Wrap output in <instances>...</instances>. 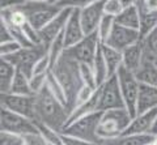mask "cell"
I'll return each mask as SVG.
<instances>
[{"label": "cell", "mask_w": 157, "mask_h": 145, "mask_svg": "<svg viewBox=\"0 0 157 145\" xmlns=\"http://www.w3.org/2000/svg\"><path fill=\"white\" fill-rule=\"evenodd\" d=\"M2 107L17 113L24 117L37 120L36 115V95H18V94H2Z\"/></svg>", "instance_id": "30bf717a"}, {"label": "cell", "mask_w": 157, "mask_h": 145, "mask_svg": "<svg viewBox=\"0 0 157 145\" xmlns=\"http://www.w3.org/2000/svg\"><path fill=\"white\" fill-rule=\"evenodd\" d=\"M62 143L63 145H98L94 143L86 141L84 139L76 137V136H71V135H66L62 132Z\"/></svg>", "instance_id": "60d3db41"}, {"label": "cell", "mask_w": 157, "mask_h": 145, "mask_svg": "<svg viewBox=\"0 0 157 145\" xmlns=\"http://www.w3.org/2000/svg\"><path fill=\"white\" fill-rule=\"evenodd\" d=\"M131 120L132 117L126 107L104 111V115H102V119L97 129V135L101 140V144L106 140L119 137L130 125Z\"/></svg>", "instance_id": "3957f363"}, {"label": "cell", "mask_w": 157, "mask_h": 145, "mask_svg": "<svg viewBox=\"0 0 157 145\" xmlns=\"http://www.w3.org/2000/svg\"><path fill=\"white\" fill-rule=\"evenodd\" d=\"M73 9L72 8H64L62 9V12L58 14V16L54 18V20L47 24V25L39 30V35H41L42 39V45L46 48H48V46L51 45V42L55 39V38L60 34V33L64 30V26L70 18V14L72 13Z\"/></svg>", "instance_id": "4fadbf2b"}, {"label": "cell", "mask_w": 157, "mask_h": 145, "mask_svg": "<svg viewBox=\"0 0 157 145\" xmlns=\"http://www.w3.org/2000/svg\"><path fill=\"white\" fill-rule=\"evenodd\" d=\"M102 54H104L106 65H107V73H109V79L117 75V72L123 65V55L121 51L115 50L110 46L102 43Z\"/></svg>", "instance_id": "44dd1931"}, {"label": "cell", "mask_w": 157, "mask_h": 145, "mask_svg": "<svg viewBox=\"0 0 157 145\" xmlns=\"http://www.w3.org/2000/svg\"><path fill=\"white\" fill-rule=\"evenodd\" d=\"M52 75L56 77L58 81L66 90L67 99H68V110L73 109L76 101V95L78 90L82 88V80L80 75V63L73 60L66 52L58 59V61L51 68Z\"/></svg>", "instance_id": "7a4b0ae2"}, {"label": "cell", "mask_w": 157, "mask_h": 145, "mask_svg": "<svg viewBox=\"0 0 157 145\" xmlns=\"http://www.w3.org/2000/svg\"><path fill=\"white\" fill-rule=\"evenodd\" d=\"M36 122L43 123L56 131L63 132L70 113L50 93L47 86H45L39 93L36 94Z\"/></svg>", "instance_id": "6da1fadb"}, {"label": "cell", "mask_w": 157, "mask_h": 145, "mask_svg": "<svg viewBox=\"0 0 157 145\" xmlns=\"http://www.w3.org/2000/svg\"><path fill=\"white\" fill-rule=\"evenodd\" d=\"M46 86H47V89L50 90V93L68 110V99H67L66 90L62 86V84L58 81L56 77L52 75L51 71L48 72V75H47V84H46ZM68 113H70V110H68Z\"/></svg>", "instance_id": "4316f807"}, {"label": "cell", "mask_w": 157, "mask_h": 145, "mask_svg": "<svg viewBox=\"0 0 157 145\" xmlns=\"http://www.w3.org/2000/svg\"><path fill=\"white\" fill-rule=\"evenodd\" d=\"M52 68V63L50 56L47 55V52L45 55H42L39 59L37 60V63L33 67V75H46L51 71ZM32 75V76H33Z\"/></svg>", "instance_id": "d6a6232c"}, {"label": "cell", "mask_w": 157, "mask_h": 145, "mask_svg": "<svg viewBox=\"0 0 157 145\" xmlns=\"http://www.w3.org/2000/svg\"><path fill=\"white\" fill-rule=\"evenodd\" d=\"M123 9L124 7L121 0H105V3H104V13L113 16V17L119 16Z\"/></svg>", "instance_id": "e575fe53"}, {"label": "cell", "mask_w": 157, "mask_h": 145, "mask_svg": "<svg viewBox=\"0 0 157 145\" xmlns=\"http://www.w3.org/2000/svg\"><path fill=\"white\" fill-rule=\"evenodd\" d=\"M37 125H38V129H39L41 136L45 139L47 143L56 144V145H63V143H62V132L60 131H56V129L48 127V125L43 124V123H38V122H37Z\"/></svg>", "instance_id": "4dcf8cb0"}, {"label": "cell", "mask_w": 157, "mask_h": 145, "mask_svg": "<svg viewBox=\"0 0 157 145\" xmlns=\"http://www.w3.org/2000/svg\"><path fill=\"white\" fill-rule=\"evenodd\" d=\"M151 133H152V135H155V136H157V118H156V120H155L153 125H152V131H151Z\"/></svg>", "instance_id": "f6af8a7d"}, {"label": "cell", "mask_w": 157, "mask_h": 145, "mask_svg": "<svg viewBox=\"0 0 157 145\" xmlns=\"http://www.w3.org/2000/svg\"><path fill=\"white\" fill-rule=\"evenodd\" d=\"M47 52V48L45 46H38V47H30V48H21L14 54L2 58V59L9 61L13 64L16 68L21 69L24 73L32 77L33 75V67L37 63V60L42 55Z\"/></svg>", "instance_id": "9c48e42d"}, {"label": "cell", "mask_w": 157, "mask_h": 145, "mask_svg": "<svg viewBox=\"0 0 157 145\" xmlns=\"http://www.w3.org/2000/svg\"><path fill=\"white\" fill-rule=\"evenodd\" d=\"M85 37L84 29L81 25L80 20V9H73L72 13L70 14V18L64 26V45L66 50L72 46H75L76 43L80 42L82 38Z\"/></svg>", "instance_id": "5bb4252c"}, {"label": "cell", "mask_w": 157, "mask_h": 145, "mask_svg": "<svg viewBox=\"0 0 157 145\" xmlns=\"http://www.w3.org/2000/svg\"><path fill=\"white\" fill-rule=\"evenodd\" d=\"M155 135L152 133H141V135H127L119 136L111 140H106L104 145H152L155 141Z\"/></svg>", "instance_id": "ffe728a7"}, {"label": "cell", "mask_w": 157, "mask_h": 145, "mask_svg": "<svg viewBox=\"0 0 157 145\" xmlns=\"http://www.w3.org/2000/svg\"><path fill=\"white\" fill-rule=\"evenodd\" d=\"M101 145H104V144H101Z\"/></svg>", "instance_id": "f907efd6"}, {"label": "cell", "mask_w": 157, "mask_h": 145, "mask_svg": "<svg viewBox=\"0 0 157 145\" xmlns=\"http://www.w3.org/2000/svg\"><path fill=\"white\" fill-rule=\"evenodd\" d=\"M137 42H140L139 30L124 28V26H121V25H118V24H115L109 39L106 41L105 45L115 48V50L121 51V52H123L127 47L135 45Z\"/></svg>", "instance_id": "8fae6325"}, {"label": "cell", "mask_w": 157, "mask_h": 145, "mask_svg": "<svg viewBox=\"0 0 157 145\" xmlns=\"http://www.w3.org/2000/svg\"><path fill=\"white\" fill-rule=\"evenodd\" d=\"M47 145H56V144H50V143H47Z\"/></svg>", "instance_id": "681fc988"}, {"label": "cell", "mask_w": 157, "mask_h": 145, "mask_svg": "<svg viewBox=\"0 0 157 145\" xmlns=\"http://www.w3.org/2000/svg\"><path fill=\"white\" fill-rule=\"evenodd\" d=\"M102 115H104V111L97 110L94 113H90L85 115V117L78 118L77 120H75L73 123H71L68 127L63 129V133L76 136L84 139L86 141L101 145V140L97 135V129L102 119Z\"/></svg>", "instance_id": "277c9868"}, {"label": "cell", "mask_w": 157, "mask_h": 145, "mask_svg": "<svg viewBox=\"0 0 157 145\" xmlns=\"http://www.w3.org/2000/svg\"><path fill=\"white\" fill-rule=\"evenodd\" d=\"M0 145H25V136L0 131Z\"/></svg>", "instance_id": "836d02e7"}, {"label": "cell", "mask_w": 157, "mask_h": 145, "mask_svg": "<svg viewBox=\"0 0 157 145\" xmlns=\"http://www.w3.org/2000/svg\"><path fill=\"white\" fill-rule=\"evenodd\" d=\"M115 24L124 28L139 30L140 28V11L137 6L124 8L119 16L115 17Z\"/></svg>", "instance_id": "7402d4cb"}, {"label": "cell", "mask_w": 157, "mask_h": 145, "mask_svg": "<svg viewBox=\"0 0 157 145\" xmlns=\"http://www.w3.org/2000/svg\"><path fill=\"white\" fill-rule=\"evenodd\" d=\"M118 83H119L121 93L123 97L124 106L131 114V117H136V102H137V95H139L140 83L136 79L134 72L124 68L123 65L117 72Z\"/></svg>", "instance_id": "8992f818"}, {"label": "cell", "mask_w": 157, "mask_h": 145, "mask_svg": "<svg viewBox=\"0 0 157 145\" xmlns=\"http://www.w3.org/2000/svg\"><path fill=\"white\" fill-rule=\"evenodd\" d=\"M16 71L17 68L9 61L4 59L0 60V93L2 94H8L11 91Z\"/></svg>", "instance_id": "cb8c5ba5"}, {"label": "cell", "mask_w": 157, "mask_h": 145, "mask_svg": "<svg viewBox=\"0 0 157 145\" xmlns=\"http://www.w3.org/2000/svg\"><path fill=\"white\" fill-rule=\"evenodd\" d=\"M157 107V88L156 86L140 84L139 95L136 102V115Z\"/></svg>", "instance_id": "e0dca14e"}, {"label": "cell", "mask_w": 157, "mask_h": 145, "mask_svg": "<svg viewBox=\"0 0 157 145\" xmlns=\"http://www.w3.org/2000/svg\"><path fill=\"white\" fill-rule=\"evenodd\" d=\"M102 46V43H101ZM100 46L98 48V52L93 60V71H94V75H96V81H97V86L104 85L107 79H109V73H107V65H106V61H105V58H104V54H102V47Z\"/></svg>", "instance_id": "484cf974"}, {"label": "cell", "mask_w": 157, "mask_h": 145, "mask_svg": "<svg viewBox=\"0 0 157 145\" xmlns=\"http://www.w3.org/2000/svg\"><path fill=\"white\" fill-rule=\"evenodd\" d=\"M98 89H100V101H98V110L100 111L126 107L117 75L107 79L106 83Z\"/></svg>", "instance_id": "ba28073f"}, {"label": "cell", "mask_w": 157, "mask_h": 145, "mask_svg": "<svg viewBox=\"0 0 157 145\" xmlns=\"http://www.w3.org/2000/svg\"><path fill=\"white\" fill-rule=\"evenodd\" d=\"M0 129L6 132L21 135V136L39 133L37 122H34L33 119L28 117L13 113L6 107H2L0 110Z\"/></svg>", "instance_id": "5b68a950"}, {"label": "cell", "mask_w": 157, "mask_h": 145, "mask_svg": "<svg viewBox=\"0 0 157 145\" xmlns=\"http://www.w3.org/2000/svg\"><path fill=\"white\" fill-rule=\"evenodd\" d=\"M123 55V67L131 72H135L140 68L141 63H143V56H144V47L143 42H137L135 45L127 47L126 50L122 52Z\"/></svg>", "instance_id": "ac0fdd59"}, {"label": "cell", "mask_w": 157, "mask_h": 145, "mask_svg": "<svg viewBox=\"0 0 157 145\" xmlns=\"http://www.w3.org/2000/svg\"><path fill=\"white\" fill-rule=\"evenodd\" d=\"M22 29H24V32H25V34H26V37H28V39L32 42V45H33V46H36V47H38V46H43V45H42L41 35H39V32L37 30L36 28H33L30 24L26 22L25 25L22 26Z\"/></svg>", "instance_id": "f35d334b"}, {"label": "cell", "mask_w": 157, "mask_h": 145, "mask_svg": "<svg viewBox=\"0 0 157 145\" xmlns=\"http://www.w3.org/2000/svg\"><path fill=\"white\" fill-rule=\"evenodd\" d=\"M47 75H33L30 79H29V83H30V88L34 94L39 93L47 84Z\"/></svg>", "instance_id": "74e56055"}, {"label": "cell", "mask_w": 157, "mask_h": 145, "mask_svg": "<svg viewBox=\"0 0 157 145\" xmlns=\"http://www.w3.org/2000/svg\"><path fill=\"white\" fill-rule=\"evenodd\" d=\"M60 12H62V8H59L58 6H55V4L48 3L47 6H45L42 9L29 14L28 22L39 32V30H42L47 24H50Z\"/></svg>", "instance_id": "2e32d148"}, {"label": "cell", "mask_w": 157, "mask_h": 145, "mask_svg": "<svg viewBox=\"0 0 157 145\" xmlns=\"http://www.w3.org/2000/svg\"><path fill=\"white\" fill-rule=\"evenodd\" d=\"M100 46H101V42L96 32V33H92V34L85 35L80 42L76 43L75 46L67 48L64 52L78 63L93 64V60H94V58L97 55Z\"/></svg>", "instance_id": "52a82bcc"}, {"label": "cell", "mask_w": 157, "mask_h": 145, "mask_svg": "<svg viewBox=\"0 0 157 145\" xmlns=\"http://www.w3.org/2000/svg\"><path fill=\"white\" fill-rule=\"evenodd\" d=\"M114 26H115V17L109 16V14H104L100 21V25H98V29H97V34H98V38H100L101 43H106Z\"/></svg>", "instance_id": "f546056e"}, {"label": "cell", "mask_w": 157, "mask_h": 145, "mask_svg": "<svg viewBox=\"0 0 157 145\" xmlns=\"http://www.w3.org/2000/svg\"><path fill=\"white\" fill-rule=\"evenodd\" d=\"M25 145H47V141L41 136V133L25 136Z\"/></svg>", "instance_id": "7bdbcfd3"}, {"label": "cell", "mask_w": 157, "mask_h": 145, "mask_svg": "<svg viewBox=\"0 0 157 145\" xmlns=\"http://www.w3.org/2000/svg\"><path fill=\"white\" fill-rule=\"evenodd\" d=\"M141 4L147 11H157V0H141Z\"/></svg>", "instance_id": "ee69618b"}, {"label": "cell", "mask_w": 157, "mask_h": 145, "mask_svg": "<svg viewBox=\"0 0 157 145\" xmlns=\"http://www.w3.org/2000/svg\"><path fill=\"white\" fill-rule=\"evenodd\" d=\"M141 42H143L144 47L143 60L153 61L157 64V28L153 32H151Z\"/></svg>", "instance_id": "83f0119b"}, {"label": "cell", "mask_w": 157, "mask_h": 145, "mask_svg": "<svg viewBox=\"0 0 157 145\" xmlns=\"http://www.w3.org/2000/svg\"><path fill=\"white\" fill-rule=\"evenodd\" d=\"M66 51V45H64V30L59 34L55 39L51 42V45L47 48V55L50 56L52 65L58 61V59L60 58Z\"/></svg>", "instance_id": "f1b7e54d"}, {"label": "cell", "mask_w": 157, "mask_h": 145, "mask_svg": "<svg viewBox=\"0 0 157 145\" xmlns=\"http://www.w3.org/2000/svg\"><path fill=\"white\" fill-rule=\"evenodd\" d=\"M59 2H60V0H50L48 3H50V4H56V3H59Z\"/></svg>", "instance_id": "7dc6e473"}, {"label": "cell", "mask_w": 157, "mask_h": 145, "mask_svg": "<svg viewBox=\"0 0 157 145\" xmlns=\"http://www.w3.org/2000/svg\"><path fill=\"white\" fill-rule=\"evenodd\" d=\"M104 3L105 0H98V2L92 3L90 6L80 9V20L81 25L84 29L85 35L96 33L102 16H104Z\"/></svg>", "instance_id": "7c38bea8"}, {"label": "cell", "mask_w": 157, "mask_h": 145, "mask_svg": "<svg viewBox=\"0 0 157 145\" xmlns=\"http://www.w3.org/2000/svg\"><path fill=\"white\" fill-rule=\"evenodd\" d=\"M98 2V0H60L59 3H56L55 6L59 8L64 9V8H72V9H82L88 6H90L92 3Z\"/></svg>", "instance_id": "d590c367"}, {"label": "cell", "mask_w": 157, "mask_h": 145, "mask_svg": "<svg viewBox=\"0 0 157 145\" xmlns=\"http://www.w3.org/2000/svg\"><path fill=\"white\" fill-rule=\"evenodd\" d=\"M96 91H97V90L89 88V86L82 85V88L78 90V93H77V95H76V101H75V105H73V109H75L76 106H80V105H82V103L88 102L89 99H92V97L94 95ZM71 111H72V110H71Z\"/></svg>", "instance_id": "8d00e7d4"}, {"label": "cell", "mask_w": 157, "mask_h": 145, "mask_svg": "<svg viewBox=\"0 0 157 145\" xmlns=\"http://www.w3.org/2000/svg\"><path fill=\"white\" fill-rule=\"evenodd\" d=\"M28 2H38V3H48L50 0H28Z\"/></svg>", "instance_id": "bcb514c9"}, {"label": "cell", "mask_w": 157, "mask_h": 145, "mask_svg": "<svg viewBox=\"0 0 157 145\" xmlns=\"http://www.w3.org/2000/svg\"><path fill=\"white\" fill-rule=\"evenodd\" d=\"M152 145H157V136L155 137V141H153V144H152Z\"/></svg>", "instance_id": "c3c4849f"}, {"label": "cell", "mask_w": 157, "mask_h": 145, "mask_svg": "<svg viewBox=\"0 0 157 145\" xmlns=\"http://www.w3.org/2000/svg\"><path fill=\"white\" fill-rule=\"evenodd\" d=\"M9 41H13L11 30H9V26L4 20H0V43L9 42Z\"/></svg>", "instance_id": "b9f144b4"}, {"label": "cell", "mask_w": 157, "mask_h": 145, "mask_svg": "<svg viewBox=\"0 0 157 145\" xmlns=\"http://www.w3.org/2000/svg\"><path fill=\"white\" fill-rule=\"evenodd\" d=\"M140 11V28H139V33H140V41H143L144 38L149 34L151 32H153L157 28V11H147L141 4V0H139L137 3Z\"/></svg>", "instance_id": "d6986e66"}, {"label": "cell", "mask_w": 157, "mask_h": 145, "mask_svg": "<svg viewBox=\"0 0 157 145\" xmlns=\"http://www.w3.org/2000/svg\"><path fill=\"white\" fill-rule=\"evenodd\" d=\"M157 118V107L147 111L144 114H137L132 118L130 125L124 129V132L121 136L127 135H141V133H151L152 125Z\"/></svg>", "instance_id": "9a60e30c"}, {"label": "cell", "mask_w": 157, "mask_h": 145, "mask_svg": "<svg viewBox=\"0 0 157 145\" xmlns=\"http://www.w3.org/2000/svg\"><path fill=\"white\" fill-rule=\"evenodd\" d=\"M21 46L18 45L16 41H9V42H4V43H0V55L2 58H6L9 56L17 52L18 50H21Z\"/></svg>", "instance_id": "ab89813d"}, {"label": "cell", "mask_w": 157, "mask_h": 145, "mask_svg": "<svg viewBox=\"0 0 157 145\" xmlns=\"http://www.w3.org/2000/svg\"><path fill=\"white\" fill-rule=\"evenodd\" d=\"M136 79L140 84L156 86L157 88V64L153 61L143 60L140 68L135 72Z\"/></svg>", "instance_id": "603a6c76"}, {"label": "cell", "mask_w": 157, "mask_h": 145, "mask_svg": "<svg viewBox=\"0 0 157 145\" xmlns=\"http://www.w3.org/2000/svg\"><path fill=\"white\" fill-rule=\"evenodd\" d=\"M29 79H30V77L24 73L21 69L17 68L16 75H14V79H13V83H12V88H11V91H9V93L18 94V95H36L32 91Z\"/></svg>", "instance_id": "d4e9b609"}, {"label": "cell", "mask_w": 157, "mask_h": 145, "mask_svg": "<svg viewBox=\"0 0 157 145\" xmlns=\"http://www.w3.org/2000/svg\"><path fill=\"white\" fill-rule=\"evenodd\" d=\"M80 75H81V80L82 84L89 86V88L97 90V81H96V75L93 71L92 64H85V63H80Z\"/></svg>", "instance_id": "1f68e13d"}]
</instances>
